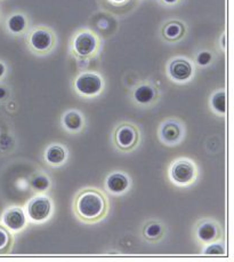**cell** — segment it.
Listing matches in <instances>:
<instances>
[{
	"label": "cell",
	"instance_id": "1",
	"mask_svg": "<svg viewBox=\"0 0 234 262\" xmlns=\"http://www.w3.org/2000/svg\"><path fill=\"white\" fill-rule=\"evenodd\" d=\"M108 210V203L100 191L86 189L77 196L75 201V212L81 220L95 222L101 220Z\"/></svg>",
	"mask_w": 234,
	"mask_h": 262
},
{
	"label": "cell",
	"instance_id": "2",
	"mask_svg": "<svg viewBox=\"0 0 234 262\" xmlns=\"http://www.w3.org/2000/svg\"><path fill=\"white\" fill-rule=\"evenodd\" d=\"M170 177H172V180L179 186L192 183L197 178L196 165L189 159H178L170 167Z\"/></svg>",
	"mask_w": 234,
	"mask_h": 262
},
{
	"label": "cell",
	"instance_id": "3",
	"mask_svg": "<svg viewBox=\"0 0 234 262\" xmlns=\"http://www.w3.org/2000/svg\"><path fill=\"white\" fill-rule=\"evenodd\" d=\"M52 210L53 206L50 198L42 195L31 198L27 206L29 217L35 222L46 221L51 216Z\"/></svg>",
	"mask_w": 234,
	"mask_h": 262
},
{
	"label": "cell",
	"instance_id": "4",
	"mask_svg": "<svg viewBox=\"0 0 234 262\" xmlns=\"http://www.w3.org/2000/svg\"><path fill=\"white\" fill-rule=\"evenodd\" d=\"M102 79L95 74H84L76 80V89L85 96L97 95L102 91Z\"/></svg>",
	"mask_w": 234,
	"mask_h": 262
},
{
	"label": "cell",
	"instance_id": "5",
	"mask_svg": "<svg viewBox=\"0 0 234 262\" xmlns=\"http://www.w3.org/2000/svg\"><path fill=\"white\" fill-rule=\"evenodd\" d=\"M115 143L120 149L129 150L134 148L138 141V132L135 126L124 124L118 127L115 132Z\"/></svg>",
	"mask_w": 234,
	"mask_h": 262
},
{
	"label": "cell",
	"instance_id": "6",
	"mask_svg": "<svg viewBox=\"0 0 234 262\" xmlns=\"http://www.w3.org/2000/svg\"><path fill=\"white\" fill-rule=\"evenodd\" d=\"M3 222L7 229L19 231L26 227L27 219L21 207H11L4 213Z\"/></svg>",
	"mask_w": 234,
	"mask_h": 262
},
{
	"label": "cell",
	"instance_id": "7",
	"mask_svg": "<svg viewBox=\"0 0 234 262\" xmlns=\"http://www.w3.org/2000/svg\"><path fill=\"white\" fill-rule=\"evenodd\" d=\"M96 48V39L95 37L89 32L80 33L76 38L75 50L78 54L81 56H88Z\"/></svg>",
	"mask_w": 234,
	"mask_h": 262
},
{
	"label": "cell",
	"instance_id": "8",
	"mask_svg": "<svg viewBox=\"0 0 234 262\" xmlns=\"http://www.w3.org/2000/svg\"><path fill=\"white\" fill-rule=\"evenodd\" d=\"M170 76L177 81H185L192 76V66L186 60H175L169 67Z\"/></svg>",
	"mask_w": 234,
	"mask_h": 262
},
{
	"label": "cell",
	"instance_id": "9",
	"mask_svg": "<svg viewBox=\"0 0 234 262\" xmlns=\"http://www.w3.org/2000/svg\"><path fill=\"white\" fill-rule=\"evenodd\" d=\"M129 187V180L123 173H112L106 179V188L112 193H123Z\"/></svg>",
	"mask_w": 234,
	"mask_h": 262
},
{
	"label": "cell",
	"instance_id": "10",
	"mask_svg": "<svg viewBox=\"0 0 234 262\" xmlns=\"http://www.w3.org/2000/svg\"><path fill=\"white\" fill-rule=\"evenodd\" d=\"M160 134L166 143H176L182 137V128L176 121H167L162 125Z\"/></svg>",
	"mask_w": 234,
	"mask_h": 262
},
{
	"label": "cell",
	"instance_id": "11",
	"mask_svg": "<svg viewBox=\"0 0 234 262\" xmlns=\"http://www.w3.org/2000/svg\"><path fill=\"white\" fill-rule=\"evenodd\" d=\"M31 45L37 51H46L52 45V36L47 31L37 30L31 36Z\"/></svg>",
	"mask_w": 234,
	"mask_h": 262
},
{
	"label": "cell",
	"instance_id": "12",
	"mask_svg": "<svg viewBox=\"0 0 234 262\" xmlns=\"http://www.w3.org/2000/svg\"><path fill=\"white\" fill-rule=\"evenodd\" d=\"M46 161L51 165H61L66 159V150L58 144H53L46 151Z\"/></svg>",
	"mask_w": 234,
	"mask_h": 262
},
{
	"label": "cell",
	"instance_id": "13",
	"mask_svg": "<svg viewBox=\"0 0 234 262\" xmlns=\"http://www.w3.org/2000/svg\"><path fill=\"white\" fill-rule=\"evenodd\" d=\"M198 238L204 243H209L218 237V228L213 222H203L199 226L197 231Z\"/></svg>",
	"mask_w": 234,
	"mask_h": 262
},
{
	"label": "cell",
	"instance_id": "14",
	"mask_svg": "<svg viewBox=\"0 0 234 262\" xmlns=\"http://www.w3.org/2000/svg\"><path fill=\"white\" fill-rule=\"evenodd\" d=\"M63 124H64L65 128L72 130V132H77L82 127V117L78 111H67L63 117Z\"/></svg>",
	"mask_w": 234,
	"mask_h": 262
},
{
	"label": "cell",
	"instance_id": "15",
	"mask_svg": "<svg viewBox=\"0 0 234 262\" xmlns=\"http://www.w3.org/2000/svg\"><path fill=\"white\" fill-rule=\"evenodd\" d=\"M134 98L141 104H148L154 100L155 91L153 87H151L149 85H142L139 86L138 89H136Z\"/></svg>",
	"mask_w": 234,
	"mask_h": 262
},
{
	"label": "cell",
	"instance_id": "16",
	"mask_svg": "<svg viewBox=\"0 0 234 262\" xmlns=\"http://www.w3.org/2000/svg\"><path fill=\"white\" fill-rule=\"evenodd\" d=\"M184 33V27L178 22H172L163 28V36L168 40H177Z\"/></svg>",
	"mask_w": 234,
	"mask_h": 262
},
{
	"label": "cell",
	"instance_id": "17",
	"mask_svg": "<svg viewBox=\"0 0 234 262\" xmlns=\"http://www.w3.org/2000/svg\"><path fill=\"white\" fill-rule=\"evenodd\" d=\"M212 106L216 113L221 115H225L227 110V98L225 92H217L212 99Z\"/></svg>",
	"mask_w": 234,
	"mask_h": 262
},
{
	"label": "cell",
	"instance_id": "18",
	"mask_svg": "<svg viewBox=\"0 0 234 262\" xmlns=\"http://www.w3.org/2000/svg\"><path fill=\"white\" fill-rule=\"evenodd\" d=\"M162 226L157 222H151L144 229V235L150 241H155L162 236Z\"/></svg>",
	"mask_w": 234,
	"mask_h": 262
},
{
	"label": "cell",
	"instance_id": "19",
	"mask_svg": "<svg viewBox=\"0 0 234 262\" xmlns=\"http://www.w3.org/2000/svg\"><path fill=\"white\" fill-rule=\"evenodd\" d=\"M12 244V236L9 231L6 229V227L0 226V253L7 252L9 246Z\"/></svg>",
	"mask_w": 234,
	"mask_h": 262
},
{
	"label": "cell",
	"instance_id": "20",
	"mask_svg": "<svg viewBox=\"0 0 234 262\" xmlns=\"http://www.w3.org/2000/svg\"><path fill=\"white\" fill-rule=\"evenodd\" d=\"M8 27L13 32H22L24 30V28H26V18L22 15H14L9 18Z\"/></svg>",
	"mask_w": 234,
	"mask_h": 262
},
{
	"label": "cell",
	"instance_id": "21",
	"mask_svg": "<svg viewBox=\"0 0 234 262\" xmlns=\"http://www.w3.org/2000/svg\"><path fill=\"white\" fill-rule=\"evenodd\" d=\"M32 187L38 191H45L51 186V181L46 176H37L31 181Z\"/></svg>",
	"mask_w": 234,
	"mask_h": 262
},
{
	"label": "cell",
	"instance_id": "22",
	"mask_svg": "<svg viewBox=\"0 0 234 262\" xmlns=\"http://www.w3.org/2000/svg\"><path fill=\"white\" fill-rule=\"evenodd\" d=\"M204 254L207 255H224L225 254V249L221 244H212L206 247L203 251Z\"/></svg>",
	"mask_w": 234,
	"mask_h": 262
},
{
	"label": "cell",
	"instance_id": "23",
	"mask_svg": "<svg viewBox=\"0 0 234 262\" xmlns=\"http://www.w3.org/2000/svg\"><path fill=\"white\" fill-rule=\"evenodd\" d=\"M212 61V55L209 52H202L198 55V63L200 66H207Z\"/></svg>",
	"mask_w": 234,
	"mask_h": 262
},
{
	"label": "cell",
	"instance_id": "24",
	"mask_svg": "<svg viewBox=\"0 0 234 262\" xmlns=\"http://www.w3.org/2000/svg\"><path fill=\"white\" fill-rule=\"evenodd\" d=\"M6 90H5V89H3V87H0V100H2V99H4L5 98V96H6Z\"/></svg>",
	"mask_w": 234,
	"mask_h": 262
},
{
	"label": "cell",
	"instance_id": "25",
	"mask_svg": "<svg viewBox=\"0 0 234 262\" xmlns=\"http://www.w3.org/2000/svg\"><path fill=\"white\" fill-rule=\"evenodd\" d=\"M4 74H5V66L3 63H0V78L4 76Z\"/></svg>",
	"mask_w": 234,
	"mask_h": 262
},
{
	"label": "cell",
	"instance_id": "26",
	"mask_svg": "<svg viewBox=\"0 0 234 262\" xmlns=\"http://www.w3.org/2000/svg\"><path fill=\"white\" fill-rule=\"evenodd\" d=\"M165 2L168 3V4H173V3L176 2V0H165Z\"/></svg>",
	"mask_w": 234,
	"mask_h": 262
},
{
	"label": "cell",
	"instance_id": "27",
	"mask_svg": "<svg viewBox=\"0 0 234 262\" xmlns=\"http://www.w3.org/2000/svg\"><path fill=\"white\" fill-rule=\"evenodd\" d=\"M113 2H123V0H113Z\"/></svg>",
	"mask_w": 234,
	"mask_h": 262
}]
</instances>
